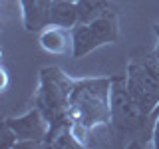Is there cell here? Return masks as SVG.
<instances>
[{
  "instance_id": "obj_1",
  "label": "cell",
  "mask_w": 159,
  "mask_h": 149,
  "mask_svg": "<svg viewBox=\"0 0 159 149\" xmlns=\"http://www.w3.org/2000/svg\"><path fill=\"white\" fill-rule=\"evenodd\" d=\"M76 79L62 72L56 66H48L40 70V86L34 96V106L40 107L44 117L50 123V131L46 137V145H52L54 139L66 127H70V103Z\"/></svg>"
},
{
  "instance_id": "obj_2",
  "label": "cell",
  "mask_w": 159,
  "mask_h": 149,
  "mask_svg": "<svg viewBox=\"0 0 159 149\" xmlns=\"http://www.w3.org/2000/svg\"><path fill=\"white\" fill-rule=\"evenodd\" d=\"M111 82L113 78L76 79L70 103V121L88 129L111 127Z\"/></svg>"
},
{
  "instance_id": "obj_3",
  "label": "cell",
  "mask_w": 159,
  "mask_h": 149,
  "mask_svg": "<svg viewBox=\"0 0 159 149\" xmlns=\"http://www.w3.org/2000/svg\"><path fill=\"white\" fill-rule=\"evenodd\" d=\"M125 86L135 106L145 115H153L159 106V62L155 52H145L141 60L135 58L129 62Z\"/></svg>"
},
{
  "instance_id": "obj_4",
  "label": "cell",
  "mask_w": 159,
  "mask_h": 149,
  "mask_svg": "<svg viewBox=\"0 0 159 149\" xmlns=\"http://www.w3.org/2000/svg\"><path fill=\"white\" fill-rule=\"evenodd\" d=\"M147 121H155L145 115L131 99L125 86V76H117L111 82V127L117 137H131L145 129Z\"/></svg>"
},
{
  "instance_id": "obj_5",
  "label": "cell",
  "mask_w": 159,
  "mask_h": 149,
  "mask_svg": "<svg viewBox=\"0 0 159 149\" xmlns=\"http://www.w3.org/2000/svg\"><path fill=\"white\" fill-rule=\"evenodd\" d=\"M117 38V16H106L88 24H76L72 28V56L84 58L106 44H116Z\"/></svg>"
},
{
  "instance_id": "obj_6",
  "label": "cell",
  "mask_w": 159,
  "mask_h": 149,
  "mask_svg": "<svg viewBox=\"0 0 159 149\" xmlns=\"http://www.w3.org/2000/svg\"><path fill=\"white\" fill-rule=\"evenodd\" d=\"M4 127L12 133L16 139V145H34V143H44L50 131V123L40 111V107L30 109L22 117H6Z\"/></svg>"
},
{
  "instance_id": "obj_7",
  "label": "cell",
  "mask_w": 159,
  "mask_h": 149,
  "mask_svg": "<svg viewBox=\"0 0 159 149\" xmlns=\"http://www.w3.org/2000/svg\"><path fill=\"white\" fill-rule=\"evenodd\" d=\"M54 0H20L22 26L28 32H42L50 24V10Z\"/></svg>"
},
{
  "instance_id": "obj_8",
  "label": "cell",
  "mask_w": 159,
  "mask_h": 149,
  "mask_svg": "<svg viewBox=\"0 0 159 149\" xmlns=\"http://www.w3.org/2000/svg\"><path fill=\"white\" fill-rule=\"evenodd\" d=\"M40 46L54 56H64L66 52H72V30L50 24L40 32Z\"/></svg>"
},
{
  "instance_id": "obj_9",
  "label": "cell",
  "mask_w": 159,
  "mask_h": 149,
  "mask_svg": "<svg viewBox=\"0 0 159 149\" xmlns=\"http://www.w3.org/2000/svg\"><path fill=\"white\" fill-rule=\"evenodd\" d=\"M78 24H88L98 18L117 16V6L109 0H78Z\"/></svg>"
},
{
  "instance_id": "obj_10",
  "label": "cell",
  "mask_w": 159,
  "mask_h": 149,
  "mask_svg": "<svg viewBox=\"0 0 159 149\" xmlns=\"http://www.w3.org/2000/svg\"><path fill=\"white\" fill-rule=\"evenodd\" d=\"M50 24L60 28L72 30L78 24V8L76 2H68V0H54L52 10H50ZM48 24V26H50Z\"/></svg>"
},
{
  "instance_id": "obj_11",
  "label": "cell",
  "mask_w": 159,
  "mask_h": 149,
  "mask_svg": "<svg viewBox=\"0 0 159 149\" xmlns=\"http://www.w3.org/2000/svg\"><path fill=\"white\" fill-rule=\"evenodd\" d=\"M151 145L159 149V115L155 117V121H153V127H151Z\"/></svg>"
},
{
  "instance_id": "obj_12",
  "label": "cell",
  "mask_w": 159,
  "mask_h": 149,
  "mask_svg": "<svg viewBox=\"0 0 159 149\" xmlns=\"http://www.w3.org/2000/svg\"><path fill=\"white\" fill-rule=\"evenodd\" d=\"M0 74H2V92H6L8 89V72H6L4 66H2V70H0Z\"/></svg>"
},
{
  "instance_id": "obj_13",
  "label": "cell",
  "mask_w": 159,
  "mask_h": 149,
  "mask_svg": "<svg viewBox=\"0 0 159 149\" xmlns=\"http://www.w3.org/2000/svg\"><path fill=\"white\" fill-rule=\"evenodd\" d=\"M155 34H157V46H155V58L159 62V22L155 24Z\"/></svg>"
},
{
  "instance_id": "obj_14",
  "label": "cell",
  "mask_w": 159,
  "mask_h": 149,
  "mask_svg": "<svg viewBox=\"0 0 159 149\" xmlns=\"http://www.w3.org/2000/svg\"><path fill=\"white\" fill-rule=\"evenodd\" d=\"M68 2H78V0H68Z\"/></svg>"
}]
</instances>
